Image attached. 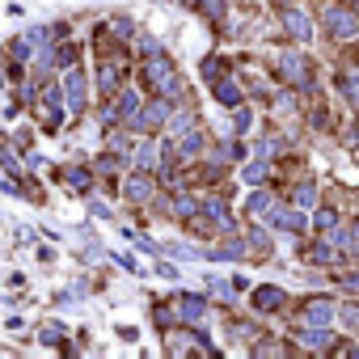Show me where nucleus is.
Returning <instances> with one entry per match:
<instances>
[{
  "label": "nucleus",
  "mask_w": 359,
  "mask_h": 359,
  "mask_svg": "<svg viewBox=\"0 0 359 359\" xmlns=\"http://www.w3.org/2000/svg\"><path fill=\"white\" fill-rule=\"evenodd\" d=\"M178 5H190V0H178Z\"/></svg>",
  "instance_id": "nucleus-19"
},
{
  "label": "nucleus",
  "mask_w": 359,
  "mask_h": 359,
  "mask_svg": "<svg viewBox=\"0 0 359 359\" xmlns=\"http://www.w3.org/2000/svg\"><path fill=\"white\" fill-rule=\"evenodd\" d=\"M199 144H203L199 131H195V135H186V139H182V152H186V157H190V152H199Z\"/></svg>",
  "instance_id": "nucleus-15"
},
{
  "label": "nucleus",
  "mask_w": 359,
  "mask_h": 359,
  "mask_svg": "<svg viewBox=\"0 0 359 359\" xmlns=\"http://www.w3.org/2000/svg\"><path fill=\"white\" fill-rule=\"evenodd\" d=\"M283 77L300 85V81H304V59H300V55H283Z\"/></svg>",
  "instance_id": "nucleus-7"
},
{
  "label": "nucleus",
  "mask_w": 359,
  "mask_h": 359,
  "mask_svg": "<svg viewBox=\"0 0 359 359\" xmlns=\"http://www.w3.org/2000/svg\"><path fill=\"white\" fill-rule=\"evenodd\" d=\"M296 207H313V186H304V190H296Z\"/></svg>",
  "instance_id": "nucleus-14"
},
{
  "label": "nucleus",
  "mask_w": 359,
  "mask_h": 359,
  "mask_svg": "<svg viewBox=\"0 0 359 359\" xmlns=\"http://www.w3.org/2000/svg\"><path fill=\"white\" fill-rule=\"evenodd\" d=\"M283 26H287V34L300 38V42H304V38H313V21H308L300 9H287V13H283Z\"/></svg>",
  "instance_id": "nucleus-3"
},
{
  "label": "nucleus",
  "mask_w": 359,
  "mask_h": 359,
  "mask_svg": "<svg viewBox=\"0 0 359 359\" xmlns=\"http://www.w3.org/2000/svg\"><path fill=\"white\" fill-rule=\"evenodd\" d=\"M64 93H68V106L72 110H85V77H81V72H68Z\"/></svg>",
  "instance_id": "nucleus-4"
},
{
  "label": "nucleus",
  "mask_w": 359,
  "mask_h": 359,
  "mask_svg": "<svg viewBox=\"0 0 359 359\" xmlns=\"http://www.w3.org/2000/svg\"><path fill=\"white\" fill-rule=\"evenodd\" d=\"M148 190H152L148 178H131L127 182V199H148Z\"/></svg>",
  "instance_id": "nucleus-11"
},
{
  "label": "nucleus",
  "mask_w": 359,
  "mask_h": 359,
  "mask_svg": "<svg viewBox=\"0 0 359 359\" xmlns=\"http://www.w3.org/2000/svg\"><path fill=\"white\" fill-rule=\"evenodd\" d=\"M59 338H64V325H46V330H42V343H46V347L59 343Z\"/></svg>",
  "instance_id": "nucleus-12"
},
{
  "label": "nucleus",
  "mask_w": 359,
  "mask_h": 359,
  "mask_svg": "<svg viewBox=\"0 0 359 359\" xmlns=\"http://www.w3.org/2000/svg\"><path fill=\"white\" fill-rule=\"evenodd\" d=\"M203 9H207L211 17H220V0H203Z\"/></svg>",
  "instance_id": "nucleus-17"
},
{
  "label": "nucleus",
  "mask_w": 359,
  "mask_h": 359,
  "mask_svg": "<svg viewBox=\"0 0 359 359\" xmlns=\"http://www.w3.org/2000/svg\"><path fill=\"white\" fill-rule=\"evenodd\" d=\"M304 321L325 325V321H330V304H325V300H313V308H304Z\"/></svg>",
  "instance_id": "nucleus-10"
},
{
  "label": "nucleus",
  "mask_w": 359,
  "mask_h": 359,
  "mask_svg": "<svg viewBox=\"0 0 359 359\" xmlns=\"http://www.w3.org/2000/svg\"><path fill=\"white\" fill-rule=\"evenodd\" d=\"M245 178H250V182H262V178H267V165H262V161H254L250 170H245Z\"/></svg>",
  "instance_id": "nucleus-13"
},
{
  "label": "nucleus",
  "mask_w": 359,
  "mask_h": 359,
  "mask_svg": "<svg viewBox=\"0 0 359 359\" xmlns=\"http://www.w3.org/2000/svg\"><path fill=\"white\" fill-rule=\"evenodd\" d=\"M157 123H165V102H152L148 110L139 114V127H157Z\"/></svg>",
  "instance_id": "nucleus-9"
},
{
  "label": "nucleus",
  "mask_w": 359,
  "mask_h": 359,
  "mask_svg": "<svg viewBox=\"0 0 359 359\" xmlns=\"http://www.w3.org/2000/svg\"><path fill=\"white\" fill-rule=\"evenodd\" d=\"M279 304H283L279 287H258L254 292V308H262V313H271V308H279Z\"/></svg>",
  "instance_id": "nucleus-5"
},
{
  "label": "nucleus",
  "mask_w": 359,
  "mask_h": 359,
  "mask_svg": "<svg viewBox=\"0 0 359 359\" xmlns=\"http://www.w3.org/2000/svg\"><path fill=\"white\" fill-rule=\"evenodd\" d=\"M250 211H254V215L267 211V195H250Z\"/></svg>",
  "instance_id": "nucleus-16"
},
{
  "label": "nucleus",
  "mask_w": 359,
  "mask_h": 359,
  "mask_svg": "<svg viewBox=\"0 0 359 359\" xmlns=\"http://www.w3.org/2000/svg\"><path fill=\"white\" fill-rule=\"evenodd\" d=\"M178 313H182L186 321H203L207 308H203V300H199V296H186V300H178Z\"/></svg>",
  "instance_id": "nucleus-6"
},
{
  "label": "nucleus",
  "mask_w": 359,
  "mask_h": 359,
  "mask_svg": "<svg viewBox=\"0 0 359 359\" xmlns=\"http://www.w3.org/2000/svg\"><path fill=\"white\" fill-rule=\"evenodd\" d=\"M279 5H292V0H279Z\"/></svg>",
  "instance_id": "nucleus-18"
},
{
  "label": "nucleus",
  "mask_w": 359,
  "mask_h": 359,
  "mask_svg": "<svg viewBox=\"0 0 359 359\" xmlns=\"http://www.w3.org/2000/svg\"><path fill=\"white\" fill-rule=\"evenodd\" d=\"M215 98H220L224 106H237V102H241V93H237L232 81H215Z\"/></svg>",
  "instance_id": "nucleus-8"
},
{
  "label": "nucleus",
  "mask_w": 359,
  "mask_h": 359,
  "mask_svg": "<svg viewBox=\"0 0 359 359\" xmlns=\"http://www.w3.org/2000/svg\"><path fill=\"white\" fill-rule=\"evenodd\" d=\"M148 81H152V89L161 93V98H178V89H182L170 59H148Z\"/></svg>",
  "instance_id": "nucleus-1"
},
{
  "label": "nucleus",
  "mask_w": 359,
  "mask_h": 359,
  "mask_svg": "<svg viewBox=\"0 0 359 359\" xmlns=\"http://www.w3.org/2000/svg\"><path fill=\"white\" fill-rule=\"evenodd\" d=\"M325 30L338 38V42H351V38L359 34V21H355L351 9H330V13H325Z\"/></svg>",
  "instance_id": "nucleus-2"
}]
</instances>
